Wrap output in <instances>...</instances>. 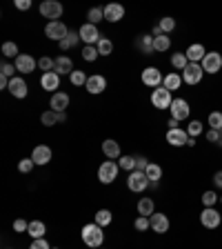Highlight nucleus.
Here are the masks:
<instances>
[{
	"label": "nucleus",
	"instance_id": "obj_11",
	"mask_svg": "<svg viewBox=\"0 0 222 249\" xmlns=\"http://www.w3.org/2000/svg\"><path fill=\"white\" fill-rule=\"evenodd\" d=\"M40 14L45 16V18H49V22H56L62 16V5L56 2V0H45L40 5Z\"/></svg>",
	"mask_w": 222,
	"mask_h": 249
},
{
	"label": "nucleus",
	"instance_id": "obj_29",
	"mask_svg": "<svg viewBox=\"0 0 222 249\" xmlns=\"http://www.w3.org/2000/svg\"><path fill=\"white\" fill-rule=\"evenodd\" d=\"M147 178H149V182H154V185H158V180L162 178V167L155 165V162H149V167L145 169Z\"/></svg>",
	"mask_w": 222,
	"mask_h": 249
},
{
	"label": "nucleus",
	"instance_id": "obj_45",
	"mask_svg": "<svg viewBox=\"0 0 222 249\" xmlns=\"http://www.w3.org/2000/svg\"><path fill=\"white\" fill-rule=\"evenodd\" d=\"M98 56H100V53H98V49H96V47H93V45L85 47L83 58H85V60H87V62H93V60H96V58H98Z\"/></svg>",
	"mask_w": 222,
	"mask_h": 249
},
{
	"label": "nucleus",
	"instance_id": "obj_52",
	"mask_svg": "<svg viewBox=\"0 0 222 249\" xmlns=\"http://www.w3.org/2000/svg\"><path fill=\"white\" fill-rule=\"evenodd\" d=\"M207 140H209V142H220V131H218V129H209L207 131Z\"/></svg>",
	"mask_w": 222,
	"mask_h": 249
},
{
	"label": "nucleus",
	"instance_id": "obj_42",
	"mask_svg": "<svg viewBox=\"0 0 222 249\" xmlns=\"http://www.w3.org/2000/svg\"><path fill=\"white\" fill-rule=\"evenodd\" d=\"M38 67L42 69V71H53V69H56V60H53V58H49V56H45V58H40V60H38Z\"/></svg>",
	"mask_w": 222,
	"mask_h": 249
},
{
	"label": "nucleus",
	"instance_id": "obj_10",
	"mask_svg": "<svg viewBox=\"0 0 222 249\" xmlns=\"http://www.w3.org/2000/svg\"><path fill=\"white\" fill-rule=\"evenodd\" d=\"M45 34H47V38H49V40H58V42H62L65 38H67L69 29H67L65 25H62L60 20H56V22H47Z\"/></svg>",
	"mask_w": 222,
	"mask_h": 249
},
{
	"label": "nucleus",
	"instance_id": "obj_9",
	"mask_svg": "<svg viewBox=\"0 0 222 249\" xmlns=\"http://www.w3.org/2000/svg\"><path fill=\"white\" fill-rule=\"evenodd\" d=\"M200 223H202V227L216 229L222 225V216H220V212H216L213 207H205L200 213Z\"/></svg>",
	"mask_w": 222,
	"mask_h": 249
},
{
	"label": "nucleus",
	"instance_id": "obj_54",
	"mask_svg": "<svg viewBox=\"0 0 222 249\" xmlns=\"http://www.w3.org/2000/svg\"><path fill=\"white\" fill-rule=\"evenodd\" d=\"M213 182H216V187L222 189V171H216V174H213Z\"/></svg>",
	"mask_w": 222,
	"mask_h": 249
},
{
	"label": "nucleus",
	"instance_id": "obj_8",
	"mask_svg": "<svg viewBox=\"0 0 222 249\" xmlns=\"http://www.w3.org/2000/svg\"><path fill=\"white\" fill-rule=\"evenodd\" d=\"M200 65L205 73H218L222 69V56L218 52H207V56L202 58Z\"/></svg>",
	"mask_w": 222,
	"mask_h": 249
},
{
	"label": "nucleus",
	"instance_id": "obj_56",
	"mask_svg": "<svg viewBox=\"0 0 222 249\" xmlns=\"http://www.w3.org/2000/svg\"><path fill=\"white\" fill-rule=\"evenodd\" d=\"M218 145H220V147H222V131H220V142H218Z\"/></svg>",
	"mask_w": 222,
	"mask_h": 249
},
{
	"label": "nucleus",
	"instance_id": "obj_30",
	"mask_svg": "<svg viewBox=\"0 0 222 249\" xmlns=\"http://www.w3.org/2000/svg\"><path fill=\"white\" fill-rule=\"evenodd\" d=\"M78 42H80V34L78 31H71L69 29V34H67V38L60 42V49L62 52H67V49H71V47H76Z\"/></svg>",
	"mask_w": 222,
	"mask_h": 249
},
{
	"label": "nucleus",
	"instance_id": "obj_18",
	"mask_svg": "<svg viewBox=\"0 0 222 249\" xmlns=\"http://www.w3.org/2000/svg\"><path fill=\"white\" fill-rule=\"evenodd\" d=\"M122 16H124V7L118 5V2H111V5L104 7V20L118 22V20H122Z\"/></svg>",
	"mask_w": 222,
	"mask_h": 249
},
{
	"label": "nucleus",
	"instance_id": "obj_35",
	"mask_svg": "<svg viewBox=\"0 0 222 249\" xmlns=\"http://www.w3.org/2000/svg\"><path fill=\"white\" fill-rule=\"evenodd\" d=\"M209 129L222 131V111H211L209 114Z\"/></svg>",
	"mask_w": 222,
	"mask_h": 249
},
{
	"label": "nucleus",
	"instance_id": "obj_50",
	"mask_svg": "<svg viewBox=\"0 0 222 249\" xmlns=\"http://www.w3.org/2000/svg\"><path fill=\"white\" fill-rule=\"evenodd\" d=\"M147 167H149V160H147L145 156H138L136 158V171H145Z\"/></svg>",
	"mask_w": 222,
	"mask_h": 249
},
{
	"label": "nucleus",
	"instance_id": "obj_25",
	"mask_svg": "<svg viewBox=\"0 0 222 249\" xmlns=\"http://www.w3.org/2000/svg\"><path fill=\"white\" fill-rule=\"evenodd\" d=\"M182 85V76H178L176 71H171L165 76V80H162V87L169 89V91H176V89H180Z\"/></svg>",
	"mask_w": 222,
	"mask_h": 249
},
{
	"label": "nucleus",
	"instance_id": "obj_46",
	"mask_svg": "<svg viewBox=\"0 0 222 249\" xmlns=\"http://www.w3.org/2000/svg\"><path fill=\"white\" fill-rule=\"evenodd\" d=\"M134 225H136V229H138V231H147V229H151V220L147 216H138Z\"/></svg>",
	"mask_w": 222,
	"mask_h": 249
},
{
	"label": "nucleus",
	"instance_id": "obj_5",
	"mask_svg": "<svg viewBox=\"0 0 222 249\" xmlns=\"http://www.w3.org/2000/svg\"><path fill=\"white\" fill-rule=\"evenodd\" d=\"M171 103H173V98H171L169 89H165V87L154 89V93H151V105H154L155 109H169Z\"/></svg>",
	"mask_w": 222,
	"mask_h": 249
},
{
	"label": "nucleus",
	"instance_id": "obj_2",
	"mask_svg": "<svg viewBox=\"0 0 222 249\" xmlns=\"http://www.w3.org/2000/svg\"><path fill=\"white\" fill-rule=\"evenodd\" d=\"M118 169H120V165H118V162H114V160L102 162V165H100V169H98V180L102 182V185L114 182L116 178H118Z\"/></svg>",
	"mask_w": 222,
	"mask_h": 249
},
{
	"label": "nucleus",
	"instance_id": "obj_40",
	"mask_svg": "<svg viewBox=\"0 0 222 249\" xmlns=\"http://www.w3.org/2000/svg\"><path fill=\"white\" fill-rule=\"evenodd\" d=\"M87 18H89V22H91V25H96V22H100L104 18V9H100V7H93V9H89Z\"/></svg>",
	"mask_w": 222,
	"mask_h": 249
},
{
	"label": "nucleus",
	"instance_id": "obj_32",
	"mask_svg": "<svg viewBox=\"0 0 222 249\" xmlns=\"http://www.w3.org/2000/svg\"><path fill=\"white\" fill-rule=\"evenodd\" d=\"M42 124H47V127H53V124L60 123V114H56L53 109H49V111H45V114L40 116Z\"/></svg>",
	"mask_w": 222,
	"mask_h": 249
},
{
	"label": "nucleus",
	"instance_id": "obj_7",
	"mask_svg": "<svg viewBox=\"0 0 222 249\" xmlns=\"http://www.w3.org/2000/svg\"><path fill=\"white\" fill-rule=\"evenodd\" d=\"M78 34H80V40H85V45H98V40L102 36H100V31L96 25H91V22H85L80 29H78Z\"/></svg>",
	"mask_w": 222,
	"mask_h": 249
},
{
	"label": "nucleus",
	"instance_id": "obj_55",
	"mask_svg": "<svg viewBox=\"0 0 222 249\" xmlns=\"http://www.w3.org/2000/svg\"><path fill=\"white\" fill-rule=\"evenodd\" d=\"M178 124H180V123H178L176 118H169V129H176Z\"/></svg>",
	"mask_w": 222,
	"mask_h": 249
},
{
	"label": "nucleus",
	"instance_id": "obj_21",
	"mask_svg": "<svg viewBox=\"0 0 222 249\" xmlns=\"http://www.w3.org/2000/svg\"><path fill=\"white\" fill-rule=\"evenodd\" d=\"M31 158H34L36 165H47V162L51 160V149L47 145H38L36 149H34V154H31Z\"/></svg>",
	"mask_w": 222,
	"mask_h": 249
},
{
	"label": "nucleus",
	"instance_id": "obj_58",
	"mask_svg": "<svg viewBox=\"0 0 222 249\" xmlns=\"http://www.w3.org/2000/svg\"><path fill=\"white\" fill-rule=\"evenodd\" d=\"M220 202H222V196H220Z\"/></svg>",
	"mask_w": 222,
	"mask_h": 249
},
{
	"label": "nucleus",
	"instance_id": "obj_15",
	"mask_svg": "<svg viewBox=\"0 0 222 249\" xmlns=\"http://www.w3.org/2000/svg\"><path fill=\"white\" fill-rule=\"evenodd\" d=\"M38 60H34V56H29V53H20V56L16 58V69L20 73H31L34 69H36Z\"/></svg>",
	"mask_w": 222,
	"mask_h": 249
},
{
	"label": "nucleus",
	"instance_id": "obj_12",
	"mask_svg": "<svg viewBox=\"0 0 222 249\" xmlns=\"http://www.w3.org/2000/svg\"><path fill=\"white\" fill-rule=\"evenodd\" d=\"M162 80H165V76L160 73V69H155V67H147L145 71H142V83L147 85V87H162Z\"/></svg>",
	"mask_w": 222,
	"mask_h": 249
},
{
	"label": "nucleus",
	"instance_id": "obj_17",
	"mask_svg": "<svg viewBox=\"0 0 222 249\" xmlns=\"http://www.w3.org/2000/svg\"><path fill=\"white\" fill-rule=\"evenodd\" d=\"M149 220H151V229H154L155 233H167V231H169V218H167L165 213L155 212Z\"/></svg>",
	"mask_w": 222,
	"mask_h": 249
},
{
	"label": "nucleus",
	"instance_id": "obj_14",
	"mask_svg": "<svg viewBox=\"0 0 222 249\" xmlns=\"http://www.w3.org/2000/svg\"><path fill=\"white\" fill-rule=\"evenodd\" d=\"M85 89H87L89 93H102L104 89H107V78L100 76V73H93V76H89Z\"/></svg>",
	"mask_w": 222,
	"mask_h": 249
},
{
	"label": "nucleus",
	"instance_id": "obj_16",
	"mask_svg": "<svg viewBox=\"0 0 222 249\" xmlns=\"http://www.w3.org/2000/svg\"><path fill=\"white\" fill-rule=\"evenodd\" d=\"M67 107H69V96L62 91H56L51 96V109L56 114H67Z\"/></svg>",
	"mask_w": 222,
	"mask_h": 249
},
{
	"label": "nucleus",
	"instance_id": "obj_48",
	"mask_svg": "<svg viewBox=\"0 0 222 249\" xmlns=\"http://www.w3.org/2000/svg\"><path fill=\"white\" fill-rule=\"evenodd\" d=\"M36 167V162H34V158H22L20 162H18V169L22 171V174H29L31 169Z\"/></svg>",
	"mask_w": 222,
	"mask_h": 249
},
{
	"label": "nucleus",
	"instance_id": "obj_39",
	"mask_svg": "<svg viewBox=\"0 0 222 249\" xmlns=\"http://www.w3.org/2000/svg\"><path fill=\"white\" fill-rule=\"evenodd\" d=\"M2 56L18 58L20 56V53H18V45H16V42H5V45H2Z\"/></svg>",
	"mask_w": 222,
	"mask_h": 249
},
{
	"label": "nucleus",
	"instance_id": "obj_26",
	"mask_svg": "<svg viewBox=\"0 0 222 249\" xmlns=\"http://www.w3.org/2000/svg\"><path fill=\"white\" fill-rule=\"evenodd\" d=\"M102 154L107 156V158H111V160H114V158H120V145L111 138L104 140L102 142Z\"/></svg>",
	"mask_w": 222,
	"mask_h": 249
},
{
	"label": "nucleus",
	"instance_id": "obj_49",
	"mask_svg": "<svg viewBox=\"0 0 222 249\" xmlns=\"http://www.w3.org/2000/svg\"><path fill=\"white\" fill-rule=\"evenodd\" d=\"M27 229H29V223H27V220H22V218H18V220H14V231H27Z\"/></svg>",
	"mask_w": 222,
	"mask_h": 249
},
{
	"label": "nucleus",
	"instance_id": "obj_47",
	"mask_svg": "<svg viewBox=\"0 0 222 249\" xmlns=\"http://www.w3.org/2000/svg\"><path fill=\"white\" fill-rule=\"evenodd\" d=\"M14 71H18V69H16V65H9V62H2V65H0V76H7L11 80V78H16Z\"/></svg>",
	"mask_w": 222,
	"mask_h": 249
},
{
	"label": "nucleus",
	"instance_id": "obj_36",
	"mask_svg": "<svg viewBox=\"0 0 222 249\" xmlns=\"http://www.w3.org/2000/svg\"><path fill=\"white\" fill-rule=\"evenodd\" d=\"M109 223H111V212H109V209H100V212L96 213V225L107 227Z\"/></svg>",
	"mask_w": 222,
	"mask_h": 249
},
{
	"label": "nucleus",
	"instance_id": "obj_57",
	"mask_svg": "<svg viewBox=\"0 0 222 249\" xmlns=\"http://www.w3.org/2000/svg\"><path fill=\"white\" fill-rule=\"evenodd\" d=\"M51 249H58V247H51Z\"/></svg>",
	"mask_w": 222,
	"mask_h": 249
},
{
	"label": "nucleus",
	"instance_id": "obj_22",
	"mask_svg": "<svg viewBox=\"0 0 222 249\" xmlns=\"http://www.w3.org/2000/svg\"><path fill=\"white\" fill-rule=\"evenodd\" d=\"M136 45H138V49H140L142 53H145V56H151V53L155 52L154 36H151V34H142V36H140L138 40H136Z\"/></svg>",
	"mask_w": 222,
	"mask_h": 249
},
{
	"label": "nucleus",
	"instance_id": "obj_38",
	"mask_svg": "<svg viewBox=\"0 0 222 249\" xmlns=\"http://www.w3.org/2000/svg\"><path fill=\"white\" fill-rule=\"evenodd\" d=\"M120 169H127V171H134L136 169V156H120Z\"/></svg>",
	"mask_w": 222,
	"mask_h": 249
},
{
	"label": "nucleus",
	"instance_id": "obj_33",
	"mask_svg": "<svg viewBox=\"0 0 222 249\" xmlns=\"http://www.w3.org/2000/svg\"><path fill=\"white\" fill-rule=\"evenodd\" d=\"M96 49H98L100 56H109V53L114 52V42L109 40V38H100L98 45H96Z\"/></svg>",
	"mask_w": 222,
	"mask_h": 249
},
{
	"label": "nucleus",
	"instance_id": "obj_24",
	"mask_svg": "<svg viewBox=\"0 0 222 249\" xmlns=\"http://www.w3.org/2000/svg\"><path fill=\"white\" fill-rule=\"evenodd\" d=\"M9 91L14 93V98H25L27 96V83L22 80V78H11L9 80Z\"/></svg>",
	"mask_w": 222,
	"mask_h": 249
},
{
	"label": "nucleus",
	"instance_id": "obj_20",
	"mask_svg": "<svg viewBox=\"0 0 222 249\" xmlns=\"http://www.w3.org/2000/svg\"><path fill=\"white\" fill-rule=\"evenodd\" d=\"M40 85H42V89H47V91H53V93H56L58 85H60V76H58L56 71H47V73H42Z\"/></svg>",
	"mask_w": 222,
	"mask_h": 249
},
{
	"label": "nucleus",
	"instance_id": "obj_1",
	"mask_svg": "<svg viewBox=\"0 0 222 249\" xmlns=\"http://www.w3.org/2000/svg\"><path fill=\"white\" fill-rule=\"evenodd\" d=\"M83 240H85V245H87V247H93V249L102 247V243H104L102 227H100V225H96V223L85 225V227H83Z\"/></svg>",
	"mask_w": 222,
	"mask_h": 249
},
{
	"label": "nucleus",
	"instance_id": "obj_23",
	"mask_svg": "<svg viewBox=\"0 0 222 249\" xmlns=\"http://www.w3.org/2000/svg\"><path fill=\"white\" fill-rule=\"evenodd\" d=\"M185 53H187V58H189V62H202V58L207 56V49H205V45H200V42H193Z\"/></svg>",
	"mask_w": 222,
	"mask_h": 249
},
{
	"label": "nucleus",
	"instance_id": "obj_41",
	"mask_svg": "<svg viewBox=\"0 0 222 249\" xmlns=\"http://www.w3.org/2000/svg\"><path fill=\"white\" fill-rule=\"evenodd\" d=\"M69 80H71V85H76V87H80V85H87L89 76L85 71H73L71 76H69Z\"/></svg>",
	"mask_w": 222,
	"mask_h": 249
},
{
	"label": "nucleus",
	"instance_id": "obj_27",
	"mask_svg": "<svg viewBox=\"0 0 222 249\" xmlns=\"http://www.w3.org/2000/svg\"><path fill=\"white\" fill-rule=\"evenodd\" d=\"M138 213H140V216H147V218L154 216V213H155L154 200H151V198H140V200H138Z\"/></svg>",
	"mask_w": 222,
	"mask_h": 249
},
{
	"label": "nucleus",
	"instance_id": "obj_13",
	"mask_svg": "<svg viewBox=\"0 0 222 249\" xmlns=\"http://www.w3.org/2000/svg\"><path fill=\"white\" fill-rule=\"evenodd\" d=\"M167 142L171 147H185V145H189V134H187V129H180V127L169 129L167 131Z\"/></svg>",
	"mask_w": 222,
	"mask_h": 249
},
{
	"label": "nucleus",
	"instance_id": "obj_34",
	"mask_svg": "<svg viewBox=\"0 0 222 249\" xmlns=\"http://www.w3.org/2000/svg\"><path fill=\"white\" fill-rule=\"evenodd\" d=\"M202 131H205V124H202L200 120H191V123L187 124V134H189V138H196V136H200Z\"/></svg>",
	"mask_w": 222,
	"mask_h": 249
},
{
	"label": "nucleus",
	"instance_id": "obj_37",
	"mask_svg": "<svg viewBox=\"0 0 222 249\" xmlns=\"http://www.w3.org/2000/svg\"><path fill=\"white\" fill-rule=\"evenodd\" d=\"M154 45H155V52H167L171 47V38L167 36H160V38H154Z\"/></svg>",
	"mask_w": 222,
	"mask_h": 249
},
{
	"label": "nucleus",
	"instance_id": "obj_19",
	"mask_svg": "<svg viewBox=\"0 0 222 249\" xmlns=\"http://www.w3.org/2000/svg\"><path fill=\"white\" fill-rule=\"evenodd\" d=\"M53 71L58 73V76H71L73 71H76V69H73V62H71V58L69 56H58L56 58V69H53Z\"/></svg>",
	"mask_w": 222,
	"mask_h": 249
},
{
	"label": "nucleus",
	"instance_id": "obj_4",
	"mask_svg": "<svg viewBox=\"0 0 222 249\" xmlns=\"http://www.w3.org/2000/svg\"><path fill=\"white\" fill-rule=\"evenodd\" d=\"M127 185H129L131 192L140 194V192H145L147 187H149V178H147L145 171H136V169H134V171L129 174V178H127Z\"/></svg>",
	"mask_w": 222,
	"mask_h": 249
},
{
	"label": "nucleus",
	"instance_id": "obj_51",
	"mask_svg": "<svg viewBox=\"0 0 222 249\" xmlns=\"http://www.w3.org/2000/svg\"><path fill=\"white\" fill-rule=\"evenodd\" d=\"M29 249H51V247H49V243H47L45 238H38V240H34V243H31Z\"/></svg>",
	"mask_w": 222,
	"mask_h": 249
},
{
	"label": "nucleus",
	"instance_id": "obj_3",
	"mask_svg": "<svg viewBox=\"0 0 222 249\" xmlns=\"http://www.w3.org/2000/svg\"><path fill=\"white\" fill-rule=\"evenodd\" d=\"M202 76H205V71H202V65H200V62H189V65L185 67V71H182V83L198 85L202 80Z\"/></svg>",
	"mask_w": 222,
	"mask_h": 249
},
{
	"label": "nucleus",
	"instance_id": "obj_53",
	"mask_svg": "<svg viewBox=\"0 0 222 249\" xmlns=\"http://www.w3.org/2000/svg\"><path fill=\"white\" fill-rule=\"evenodd\" d=\"M16 7H18L20 11H27L31 7V0H16Z\"/></svg>",
	"mask_w": 222,
	"mask_h": 249
},
{
	"label": "nucleus",
	"instance_id": "obj_44",
	"mask_svg": "<svg viewBox=\"0 0 222 249\" xmlns=\"http://www.w3.org/2000/svg\"><path fill=\"white\" fill-rule=\"evenodd\" d=\"M160 29L165 31V34H171V31L176 29V20H173L171 16H165V18L160 20Z\"/></svg>",
	"mask_w": 222,
	"mask_h": 249
},
{
	"label": "nucleus",
	"instance_id": "obj_28",
	"mask_svg": "<svg viewBox=\"0 0 222 249\" xmlns=\"http://www.w3.org/2000/svg\"><path fill=\"white\" fill-rule=\"evenodd\" d=\"M45 231H47V227H45V223H42V220H31L29 229H27V233H29L34 240L42 238V236H45Z\"/></svg>",
	"mask_w": 222,
	"mask_h": 249
},
{
	"label": "nucleus",
	"instance_id": "obj_43",
	"mask_svg": "<svg viewBox=\"0 0 222 249\" xmlns=\"http://www.w3.org/2000/svg\"><path fill=\"white\" fill-rule=\"evenodd\" d=\"M218 200H220V198H218L216 192H205L202 194V205H205V207H213Z\"/></svg>",
	"mask_w": 222,
	"mask_h": 249
},
{
	"label": "nucleus",
	"instance_id": "obj_31",
	"mask_svg": "<svg viewBox=\"0 0 222 249\" xmlns=\"http://www.w3.org/2000/svg\"><path fill=\"white\" fill-rule=\"evenodd\" d=\"M171 65H173V69H180V71H185V67L189 65V58H187L185 52H176L173 56H171Z\"/></svg>",
	"mask_w": 222,
	"mask_h": 249
},
{
	"label": "nucleus",
	"instance_id": "obj_6",
	"mask_svg": "<svg viewBox=\"0 0 222 249\" xmlns=\"http://www.w3.org/2000/svg\"><path fill=\"white\" fill-rule=\"evenodd\" d=\"M169 111H171V118H176L178 123H180V120L189 118V114H191V107H189V103H187L185 98H173Z\"/></svg>",
	"mask_w": 222,
	"mask_h": 249
}]
</instances>
